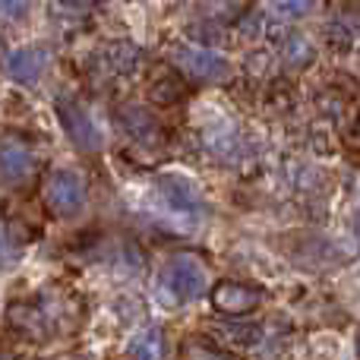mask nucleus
Wrapping results in <instances>:
<instances>
[{
    "mask_svg": "<svg viewBox=\"0 0 360 360\" xmlns=\"http://www.w3.org/2000/svg\"><path fill=\"white\" fill-rule=\"evenodd\" d=\"M205 288H209V272L193 256H174V259L165 262L162 275H158V297L168 307L199 300Z\"/></svg>",
    "mask_w": 360,
    "mask_h": 360,
    "instance_id": "1",
    "label": "nucleus"
},
{
    "mask_svg": "<svg viewBox=\"0 0 360 360\" xmlns=\"http://www.w3.org/2000/svg\"><path fill=\"white\" fill-rule=\"evenodd\" d=\"M57 117L63 124V133L70 136V143L82 152L101 149V130L95 124V117L89 114V108L82 105L76 95H60L57 98Z\"/></svg>",
    "mask_w": 360,
    "mask_h": 360,
    "instance_id": "2",
    "label": "nucleus"
},
{
    "mask_svg": "<svg viewBox=\"0 0 360 360\" xmlns=\"http://www.w3.org/2000/svg\"><path fill=\"white\" fill-rule=\"evenodd\" d=\"M171 60L199 82H221L231 73V63L221 54H215V51L202 48V44H174L171 48Z\"/></svg>",
    "mask_w": 360,
    "mask_h": 360,
    "instance_id": "3",
    "label": "nucleus"
},
{
    "mask_svg": "<svg viewBox=\"0 0 360 360\" xmlns=\"http://www.w3.org/2000/svg\"><path fill=\"white\" fill-rule=\"evenodd\" d=\"M48 205L54 215L73 218L86 205V184L76 171H54L48 180Z\"/></svg>",
    "mask_w": 360,
    "mask_h": 360,
    "instance_id": "4",
    "label": "nucleus"
},
{
    "mask_svg": "<svg viewBox=\"0 0 360 360\" xmlns=\"http://www.w3.org/2000/svg\"><path fill=\"white\" fill-rule=\"evenodd\" d=\"M155 190L174 212L196 215V212L202 209V193H199L196 184H193L190 177H184V174H171V171L168 174H158L155 177Z\"/></svg>",
    "mask_w": 360,
    "mask_h": 360,
    "instance_id": "5",
    "label": "nucleus"
},
{
    "mask_svg": "<svg viewBox=\"0 0 360 360\" xmlns=\"http://www.w3.org/2000/svg\"><path fill=\"white\" fill-rule=\"evenodd\" d=\"M212 307L224 316H243L259 307V291L240 285V281H221L212 288Z\"/></svg>",
    "mask_w": 360,
    "mask_h": 360,
    "instance_id": "6",
    "label": "nucleus"
},
{
    "mask_svg": "<svg viewBox=\"0 0 360 360\" xmlns=\"http://www.w3.org/2000/svg\"><path fill=\"white\" fill-rule=\"evenodd\" d=\"M48 63H51L48 48L32 44V48H19L6 57V73H10V79L19 82V86H35Z\"/></svg>",
    "mask_w": 360,
    "mask_h": 360,
    "instance_id": "7",
    "label": "nucleus"
},
{
    "mask_svg": "<svg viewBox=\"0 0 360 360\" xmlns=\"http://www.w3.org/2000/svg\"><path fill=\"white\" fill-rule=\"evenodd\" d=\"M117 117H120V127H124L136 143H158V136H162V127H158L155 114H149V108H143V105L120 108Z\"/></svg>",
    "mask_w": 360,
    "mask_h": 360,
    "instance_id": "8",
    "label": "nucleus"
},
{
    "mask_svg": "<svg viewBox=\"0 0 360 360\" xmlns=\"http://www.w3.org/2000/svg\"><path fill=\"white\" fill-rule=\"evenodd\" d=\"M35 177V158L22 146H4V180L6 184H29Z\"/></svg>",
    "mask_w": 360,
    "mask_h": 360,
    "instance_id": "9",
    "label": "nucleus"
},
{
    "mask_svg": "<svg viewBox=\"0 0 360 360\" xmlns=\"http://www.w3.org/2000/svg\"><path fill=\"white\" fill-rule=\"evenodd\" d=\"M165 354H168V345H165V332L158 329V326L143 329L130 342V357L133 360H165Z\"/></svg>",
    "mask_w": 360,
    "mask_h": 360,
    "instance_id": "10",
    "label": "nucleus"
},
{
    "mask_svg": "<svg viewBox=\"0 0 360 360\" xmlns=\"http://www.w3.org/2000/svg\"><path fill=\"white\" fill-rule=\"evenodd\" d=\"M101 63H108L111 76H130L139 67V51L136 44H111L101 51Z\"/></svg>",
    "mask_w": 360,
    "mask_h": 360,
    "instance_id": "11",
    "label": "nucleus"
},
{
    "mask_svg": "<svg viewBox=\"0 0 360 360\" xmlns=\"http://www.w3.org/2000/svg\"><path fill=\"white\" fill-rule=\"evenodd\" d=\"M177 360H240V357L218 348V345H212L209 338H186V342L180 345Z\"/></svg>",
    "mask_w": 360,
    "mask_h": 360,
    "instance_id": "12",
    "label": "nucleus"
},
{
    "mask_svg": "<svg viewBox=\"0 0 360 360\" xmlns=\"http://www.w3.org/2000/svg\"><path fill=\"white\" fill-rule=\"evenodd\" d=\"M281 54H285L288 67H310L313 60H316V51H313V44L307 41L304 35H291L285 38V48H281Z\"/></svg>",
    "mask_w": 360,
    "mask_h": 360,
    "instance_id": "13",
    "label": "nucleus"
},
{
    "mask_svg": "<svg viewBox=\"0 0 360 360\" xmlns=\"http://www.w3.org/2000/svg\"><path fill=\"white\" fill-rule=\"evenodd\" d=\"M221 332L231 345H237V348H250V345H256L262 338V329L256 323H224Z\"/></svg>",
    "mask_w": 360,
    "mask_h": 360,
    "instance_id": "14",
    "label": "nucleus"
},
{
    "mask_svg": "<svg viewBox=\"0 0 360 360\" xmlns=\"http://www.w3.org/2000/svg\"><path fill=\"white\" fill-rule=\"evenodd\" d=\"M186 95V89L180 86V79H174V76H162V79H155L149 86V98L162 101V105H171V101H180Z\"/></svg>",
    "mask_w": 360,
    "mask_h": 360,
    "instance_id": "15",
    "label": "nucleus"
},
{
    "mask_svg": "<svg viewBox=\"0 0 360 360\" xmlns=\"http://www.w3.org/2000/svg\"><path fill=\"white\" fill-rule=\"evenodd\" d=\"M326 35H329V41L335 44V51H348L351 44H354V38H351V32H342V25H338V22H332Z\"/></svg>",
    "mask_w": 360,
    "mask_h": 360,
    "instance_id": "16",
    "label": "nucleus"
},
{
    "mask_svg": "<svg viewBox=\"0 0 360 360\" xmlns=\"http://www.w3.org/2000/svg\"><path fill=\"white\" fill-rule=\"evenodd\" d=\"M310 10V4H275L272 13H285V16H304Z\"/></svg>",
    "mask_w": 360,
    "mask_h": 360,
    "instance_id": "17",
    "label": "nucleus"
},
{
    "mask_svg": "<svg viewBox=\"0 0 360 360\" xmlns=\"http://www.w3.org/2000/svg\"><path fill=\"white\" fill-rule=\"evenodd\" d=\"M29 4H4V22H13V16H25Z\"/></svg>",
    "mask_w": 360,
    "mask_h": 360,
    "instance_id": "18",
    "label": "nucleus"
},
{
    "mask_svg": "<svg viewBox=\"0 0 360 360\" xmlns=\"http://www.w3.org/2000/svg\"><path fill=\"white\" fill-rule=\"evenodd\" d=\"M354 228H357V240H360V212H357V224H354Z\"/></svg>",
    "mask_w": 360,
    "mask_h": 360,
    "instance_id": "19",
    "label": "nucleus"
},
{
    "mask_svg": "<svg viewBox=\"0 0 360 360\" xmlns=\"http://www.w3.org/2000/svg\"><path fill=\"white\" fill-rule=\"evenodd\" d=\"M357 360H360V335H357Z\"/></svg>",
    "mask_w": 360,
    "mask_h": 360,
    "instance_id": "20",
    "label": "nucleus"
}]
</instances>
